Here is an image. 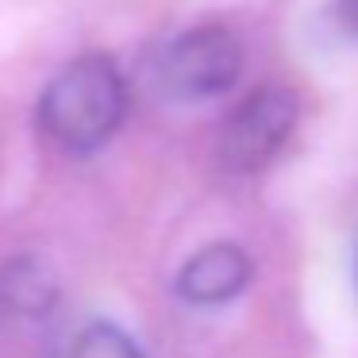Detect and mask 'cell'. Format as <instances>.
Returning a JSON list of instances; mask_svg holds the SVG:
<instances>
[{
  "label": "cell",
  "instance_id": "6",
  "mask_svg": "<svg viewBox=\"0 0 358 358\" xmlns=\"http://www.w3.org/2000/svg\"><path fill=\"white\" fill-rule=\"evenodd\" d=\"M62 358H147V355L124 327L108 324V320H93L66 339Z\"/></svg>",
  "mask_w": 358,
  "mask_h": 358
},
{
  "label": "cell",
  "instance_id": "7",
  "mask_svg": "<svg viewBox=\"0 0 358 358\" xmlns=\"http://www.w3.org/2000/svg\"><path fill=\"white\" fill-rule=\"evenodd\" d=\"M331 20L343 35L358 39V0H335L331 4Z\"/></svg>",
  "mask_w": 358,
  "mask_h": 358
},
{
  "label": "cell",
  "instance_id": "2",
  "mask_svg": "<svg viewBox=\"0 0 358 358\" xmlns=\"http://www.w3.org/2000/svg\"><path fill=\"white\" fill-rule=\"evenodd\" d=\"M243 73V47L227 27L204 24L181 31L155 58V85L170 101H212L235 89Z\"/></svg>",
  "mask_w": 358,
  "mask_h": 358
},
{
  "label": "cell",
  "instance_id": "4",
  "mask_svg": "<svg viewBox=\"0 0 358 358\" xmlns=\"http://www.w3.org/2000/svg\"><path fill=\"white\" fill-rule=\"evenodd\" d=\"M250 281V258L235 243H212V247L196 250L178 273V293L189 304H224L239 296Z\"/></svg>",
  "mask_w": 358,
  "mask_h": 358
},
{
  "label": "cell",
  "instance_id": "3",
  "mask_svg": "<svg viewBox=\"0 0 358 358\" xmlns=\"http://www.w3.org/2000/svg\"><path fill=\"white\" fill-rule=\"evenodd\" d=\"M301 116V104L289 89L262 85L224 120L220 127V166L231 173H255L278 158Z\"/></svg>",
  "mask_w": 358,
  "mask_h": 358
},
{
  "label": "cell",
  "instance_id": "5",
  "mask_svg": "<svg viewBox=\"0 0 358 358\" xmlns=\"http://www.w3.org/2000/svg\"><path fill=\"white\" fill-rule=\"evenodd\" d=\"M58 304V278L47 262L20 255L0 266V320L4 324H39Z\"/></svg>",
  "mask_w": 358,
  "mask_h": 358
},
{
  "label": "cell",
  "instance_id": "1",
  "mask_svg": "<svg viewBox=\"0 0 358 358\" xmlns=\"http://www.w3.org/2000/svg\"><path fill=\"white\" fill-rule=\"evenodd\" d=\"M127 81L108 55L73 58L39 96V127L70 155L101 150L127 120Z\"/></svg>",
  "mask_w": 358,
  "mask_h": 358
}]
</instances>
